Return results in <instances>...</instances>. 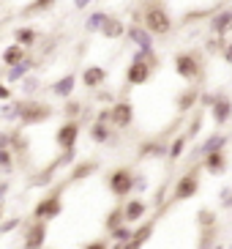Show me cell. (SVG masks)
Instances as JSON below:
<instances>
[{
	"label": "cell",
	"mask_w": 232,
	"mask_h": 249,
	"mask_svg": "<svg viewBox=\"0 0 232 249\" xmlns=\"http://www.w3.org/2000/svg\"><path fill=\"white\" fill-rule=\"evenodd\" d=\"M142 25L150 30L153 36H167L172 30V17H169V11L161 3H148L145 14H142Z\"/></svg>",
	"instance_id": "1"
},
{
	"label": "cell",
	"mask_w": 232,
	"mask_h": 249,
	"mask_svg": "<svg viewBox=\"0 0 232 249\" xmlns=\"http://www.w3.org/2000/svg\"><path fill=\"white\" fill-rule=\"evenodd\" d=\"M17 110H19L17 121H19L22 126H36V124H44L47 118H52L50 104L33 102V99H19V102H17Z\"/></svg>",
	"instance_id": "2"
},
{
	"label": "cell",
	"mask_w": 232,
	"mask_h": 249,
	"mask_svg": "<svg viewBox=\"0 0 232 249\" xmlns=\"http://www.w3.org/2000/svg\"><path fill=\"white\" fill-rule=\"evenodd\" d=\"M172 66H175V74L183 77V80H202V74H205L202 60L197 58V52H178Z\"/></svg>",
	"instance_id": "3"
},
{
	"label": "cell",
	"mask_w": 232,
	"mask_h": 249,
	"mask_svg": "<svg viewBox=\"0 0 232 249\" xmlns=\"http://www.w3.org/2000/svg\"><path fill=\"white\" fill-rule=\"evenodd\" d=\"M99 121H109L115 129H129L131 121H134V104H131V102H117V104H112L109 110H101Z\"/></svg>",
	"instance_id": "4"
},
{
	"label": "cell",
	"mask_w": 232,
	"mask_h": 249,
	"mask_svg": "<svg viewBox=\"0 0 232 249\" xmlns=\"http://www.w3.org/2000/svg\"><path fill=\"white\" fill-rule=\"evenodd\" d=\"M107 183H109V192H112L115 197H126V195H131V192H134L137 178H134V173H131L129 167H117V170H112V173H109Z\"/></svg>",
	"instance_id": "5"
},
{
	"label": "cell",
	"mask_w": 232,
	"mask_h": 249,
	"mask_svg": "<svg viewBox=\"0 0 232 249\" xmlns=\"http://www.w3.org/2000/svg\"><path fill=\"white\" fill-rule=\"evenodd\" d=\"M197 192H199V170H189L183 178H178V183H175L172 189V203H183V200L194 197Z\"/></svg>",
	"instance_id": "6"
},
{
	"label": "cell",
	"mask_w": 232,
	"mask_h": 249,
	"mask_svg": "<svg viewBox=\"0 0 232 249\" xmlns=\"http://www.w3.org/2000/svg\"><path fill=\"white\" fill-rule=\"evenodd\" d=\"M153 69H156V66H153L150 60L142 58V52H139V55H134L131 66L126 69V82H129V85H145V82L150 80Z\"/></svg>",
	"instance_id": "7"
},
{
	"label": "cell",
	"mask_w": 232,
	"mask_h": 249,
	"mask_svg": "<svg viewBox=\"0 0 232 249\" xmlns=\"http://www.w3.org/2000/svg\"><path fill=\"white\" fill-rule=\"evenodd\" d=\"M60 213H63V200H60V192L47 195V197L38 200L36 208H33V216H36V219H44V222L55 219V216H60Z\"/></svg>",
	"instance_id": "8"
},
{
	"label": "cell",
	"mask_w": 232,
	"mask_h": 249,
	"mask_svg": "<svg viewBox=\"0 0 232 249\" xmlns=\"http://www.w3.org/2000/svg\"><path fill=\"white\" fill-rule=\"evenodd\" d=\"M44 241H47V222L36 219L22 238V249H44Z\"/></svg>",
	"instance_id": "9"
},
{
	"label": "cell",
	"mask_w": 232,
	"mask_h": 249,
	"mask_svg": "<svg viewBox=\"0 0 232 249\" xmlns=\"http://www.w3.org/2000/svg\"><path fill=\"white\" fill-rule=\"evenodd\" d=\"M77 137H80V124L77 121H66L58 132H55V142L63 151L66 148H77Z\"/></svg>",
	"instance_id": "10"
},
{
	"label": "cell",
	"mask_w": 232,
	"mask_h": 249,
	"mask_svg": "<svg viewBox=\"0 0 232 249\" xmlns=\"http://www.w3.org/2000/svg\"><path fill=\"white\" fill-rule=\"evenodd\" d=\"M211 118L216 126H224L227 121L232 118V99H227V96H216L211 104Z\"/></svg>",
	"instance_id": "11"
},
{
	"label": "cell",
	"mask_w": 232,
	"mask_h": 249,
	"mask_svg": "<svg viewBox=\"0 0 232 249\" xmlns=\"http://www.w3.org/2000/svg\"><path fill=\"white\" fill-rule=\"evenodd\" d=\"M139 156L142 159H161V156H169V145H164L161 140H145L142 145H139Z\"/></svg>",
	"instance_id": "12"
},
{
	"label": "cell",
	"mask_w": 232,
	"mask_h": 249,
	"mask_svg": "<svg viewBox=\"0 0 232 249\" xmlns=\"http://www.w3.org/2000/svg\"><path fill=\"white\" fill-rule=\"evenodd\" d=\"M104 82H107V69L87 66L85 71H82V85H85V88H101Z\"/></svg>",
	"instance_id": "13"
},
{
	"label": "cell",
	"mask_w": 232,
	"mask_h": 249,
	"mask_svg": "<svg viewBox=\"0 0 232 249\" xmlns=\"http://www.w3.org/2000/svg\"><path fill=\"white\" fill-rule=\"evenodd\" d=\"M145 211H148V205H145V200H139V197H131L129 203L123 205V213H126V222H129V225L139 222L145 216Z\"/></svg>",
	"instance_id": "14"
},
{
	"label": "cell",
	"mask_w": 232,
	"mask_h": 249,
	"mask_svg": "<svg viewBox=\"0 0 232 249\" xmlns=\"http://www.w3.org/2000/svg\"><path fill=\"white\" fill-rule=\"evenodd\" d=\"M28 58V47H22V44H8L6 50H3V66H17V63H22V60Z\"/></svg>",
	"instance_id": "15"
},
{
	"label": "cell",
	"mask_w": 232,
	"mask_h": 249,
	"mask_svg": "<svg viewBox=\"0 0 232 249\" xmlns=\"http://www.w3.org/2000/svg\"><path fill=\"white\" fill-rule=\"evenodd\" d=\"M205 170L211 173V176H221L227 170V156L224 151H213V154L205 156Z\"/></svg>",
	"instance_id": "16"
},
{
	"label": "cell",
	"mask_w": 232,
	"mask_h": 249,
	"mask_svg": "<svg viewBox=\"0 0 232 249\" xmlns=\"http://www.w3.org/2000/svg\"><path fill=\"white\" fill-rule=\"evenodd\" d=\"M224 145H227V134L216 132V134H211V137L199 145V154L208 156V154H213V151H224Z\"/></svg>",
	"instance_id": "17"
},
{
	"label": "cell",
	"mask_w": 232,
	"mask_h": 249,
	"mask_svg": "<svg viewBox=\"0 0 232 249\" xmlns=\"http://www.w3.org/2000/svg\"><path fill=\"white\" fill-rule=\"evenodd\" d=\"M230 28H232V11H218V14L211 19V30L216 33V36H224Z\"/></svg>",
	"instance_id": "18"
},
{
	"label": "cell",
	"mask_w": 232,
	"mask_h": 249,
	"mask_svg": "<svg viewBox=\"0 0 232 249\" xmlns=\"http://www.w3.org/2000/svg\"><path fill=\"white\" fill-rule=\"evenodd\" d=\"M74 85H77V77H74V74H66V77H60V80L52 85V93L60 96V99H66V96H71Z\"/></svg>",
	"instance_id": "19"
},
{
	"label": "cell",
	"mask_w": 232,
	"mask_h": 249,
	"mask_svg": "<svg viewBox=\"0 0 232 249\" xmlns=\"http://www.w3.org/2000/svg\"><path fill=\"white\" fill-rule=\"evenodd\" d=\"M30 66H33V60H22V63H17V66H8V71H6V82H19V80H25L28 77V71H30Z\"/></svg>",
	"instance_id": "20"
},
{
	"label": "cell",
	"mask_w": 232,
	"mask_h": 249,
	"mask_svg": "<svg viewBox=\"0 0 232 249\" xmlns=\"http://www.w3.org/2000/svg\"><path fill=\"white\" fill-rule=\"evenodd\" d=\"M197 102H199V90H197V88L183 90V93L178 96V112H189Z\"/></svg>",
	"instance_id": "21"
},
{
	"label": "cell",
	"mask_w": 232,
	"mask_h": 249,
	"mask_svg": "<svg viewBox=\"0 0 232 249\" xmlns=\"http://www.w3.org/2000/svg\"><path fill=\"white\" fill-rule=\"evenodd\" d=\"M126 30H129V28H126V25L120 22V19H117V17H109L107 22H104L101 33H104L107 38H120V36L126 33Z\"/></svg>",
	"instance_id": "22"
},
{
	"label": "cell",
	"mask_w": 232,
	"mask_h": 249,
	"mask_svg": "<svg viewBox=\"0 0 232 249\" xmlns=\"http://www.w3.org/2000/svg\"><path fill=\"white\" fill-rule=\"evenodd\" d=\"M90 140H93V142H109V140H112V132H109L107 121H96V124L90 126Z\"/></svg>",
	"instance_id": "23"
},
{
	"label": "cell",
	"mask_w": 232,
	"mask_h": 249,
	"mask_svg": "<svg viewBox=\"0 0 232 249\" xmlns=\"http://www.w3.org/2000/svg\"><path fill=\"white\" fill-rule=\"evenodd\" d=\"M107 19H109L107 11H93V14L87 17L85 30H87V33H101V28H104V22H107Z\"/></svg>",
	"instance_id": "24"
},
{
	"label": "cell",
	"mask_w": 232,
	"mask_h": 249,
	"mask_svg": "<svg viewBox=\"0 0 232 249\" xmlns=\"http://www.w3.org/2000/svg\"><path fill=\"white\" fill-rule=\"evenodd\" d=\"M36 38H38V33L33 28H17L14 30V41H17V44H22V47H28V50L36 44Z\"/></svg>",
	"instance_id": "25"
},
{
	"label": "cell",
	"mask_w": 232,
	"mask_h": 249,
	"mask_svg": "<svg viewBox=\"0 0 232 249\" xmlns=\"http://www.w3.org/2000/svg\"><path fill=\"white\" fill-rule=\"evenodd\" d=\"M96 167H99V164H96L93 159H90V161H80V164H77V167L71 170V176H68V178H71V181L87 178V176H93V173H96Z\"/></svg>",
	"instance_id": "26"
},
{
	"label": "cell",
	"mask_w": 232,
	"mask_h": 249,
	"mask_svg": "<svg viewBox=\"0 0 232 249\" xmlns=\"http://www.w3.org/2000/svg\"><path fill=\"white\" fill-rule=\"evenodd\" d=\"M8 148L17 151V154H28L30 142H28V137H22L19 132H14V134H8Z\"/></svg>",
	"instance_id": "27"
},
{
	"label": "cell",
	"mask_w": 232,
	"mask_h": 249,
	"mask_svg": "<svg viewBox=\"0 0 232 249\" xmlns=\"http://www.w3.org/2000/svg\"><path fill=\"white\" fill-rule=\"evenodd\" d=\"M186 140H189V134H181V137H175L172 142H169V156L167 159H181L183 156V151H186Z\"/></svg>",
	"instance_id": "28"
},
{
	"label": "cell",
	"mask_w": 232,
	"mask_h": 249,
	"mask_svg": "<svg viewBox=\"0 0 232 249\" xmlns=\"http://www.w3.org/2000/svg\"><path fill=\"white\" fill-rule=\"evenodd\" d=\"M107 230L112 233L115 227H120V225H126V213H123V208H115V211H109V216H107Z\"/></svg>",
	"instance_id": "29"
},
{
	"label": "cell",
	"mask_w": 232,
	"mask_h": 249,
	"mask_svg": "<svg viewBox=\"0 0 232 249\" xmlns=\"http://www.w3.org/2000/svg\"><path fill=\"white\" fill-rule=\"evenodd\" d=\"M153 230H156V222H145V225H139L137 230H134V241H137V244H145L148 238L153 235Z\"/></svg>",
	"instance_id": "30"
},
{
	"label": "cell",
	"mask_w": 232,
	"mask_h": 249,
	"mask_svg": "<svg viewBox=\"0 0 232 249\" xmlns=\"http://www.w3.org/2000/svg\"><path fill=\"white\" fill-rule=\"evenodd\" d=\"M109 235H112L115 241H134V230L129 227V222H126V225H120V227H115Z\"/></svg>",
	"instance_id": "31"
},
{
	"label": "cell",
	"mask_w": 232,
	"mask_h": 249,
	"mask_svg": "<svg viewBox=\"0 0 232 249\" xmlns=\"http://www.w3.org/2000/svg\"><path fill=\"white\" fill-rule=\"evenodd\" d=\"M197 225H202V227H213V225H216V216H213V211L202 208V211L197 213Z\"/></svg>",
	"instance_id": "32"
},
{
	"label": "cell",
	"mask_w": 232,
	"mask_h": 249,
	"mask_svg": "<svg viewBox=\"0 0 232 249\" xmlns=\"http://www.w3.org/2000/svg\"><path fill=\"white\" fill-rule=\"evenodd\" d=\"M0 167H3V173H11V148H0Z\"/></svg>",
	"instance_id": "33"
},
{
	"label": "cell",
	"mask_w": 232,
	"mask_h": 249,
	"mask_svg": "<svg viewBox=\"0 0 232 249\" xmlns=\"http://www.w3.org/2000/svg\"><path fill=\"white\" fill-rule=\"evenodd\" d=\"M38 90V80L36 77H25V80H22V93H36Z\"/></svg>",
	"instance_id": "34"
},
{
	"label": "cell",
	"mask_w": 232,
	"mask_h": 249,
	"mask_svg": "<svg viewBox=\"0 0 232 249\" xmlns=\"http://www.w3.org/2000/svg\"><path fill=\"white\" fill-rule=\"evenodd\" d=\"M52 3H55V0H33V3L28 6V14H33V11H47Z\"/></svg>",
	"instance_id": "35"
},
{
	"label": "cell",
	"mask_w": 232,
	"mask_h": 249,
	"mask_svg": "<svg viewBox=\"0 0 232 249\" xmlns=\"http://www.w3.org/2000/svg\"><path fill=\"white\" fill-rule=\"evenodd\" d=\"M199 129H202V112H197L194 115V121H191V126H189V137H197Z\"/></svg>",
	"instance_id": "36"
},
{
	"label": "cell",
	"mask_w": 232,
	"mask_h": 249,
	"mask_svg": "<svg viewBox=\"0 0 232 249\" xmlns=\"http://www.w3.org/2000/svg\"><path fill=\"white\" fill-rule=\"evenodd\" d=\"M19 225V219H8V222H3V227H0V233L6 235V233H11V230H14V227Z\"/></svg>",
	"instance_id": "37"
},
{
	"label": "cell",
	"mask_w": 232,
	"mask_h": 249,
	"mask_svg": "<svg viewBox=\"0 0 232 249\" xmlns=\"http://www.w3.org/2000/svg\"><path fill=\"white\" fill-rule=\"evenodd\" d=\"M80 110H82L80 102H68V104H66V112H68V115H77Z\"/></svg>",
	"instance_id": "38"
},
{
	"label": "cell",
	"mask_w": 232,
	"mask_h": 249,
	"mask_svg": "<svg viewBox=\"0 0 232 249\" xmlns=\"http://www.w3.org/2000/svg\"><path fill=\"white\" fill-rule=\"evenodd\" d=\"M0 99H3V102L11 99V88H8V85H0Z\"/></svg>",
	"instance_id": "39"
},
{
	"label": "cell",
	"mask_w": 232,
	"mask_h": 249,
	"mask_svg": "<svg viewBox=\"0 0 232 249\" xmlns=\"http://www.w3.org/2000/svg\"><path fill=\"white\" fill-rule=\"evenodd\" d=\"M82 249H107V244L104 241H90L87 247H82Z\"/></svg>",
	"instance_id": "40"
},
{
	"label": "cell",
	"mask_w": 232,
	"mask_h": 249,
	"mask_svg": "<svg viewBox=\"0 0 232 249\" xmlns=\"http://www.w3.org/2000/svg\"><path fill=\"white\" fill-rule=\"evenodd\" d=\"M221 52H224V60H227V63H232V44H227Z\"/></svg>",
	"instance_id": "41"
},
{
	"label": "cell",
	"mask_w": 232,
	"mask_h": 249,
	"mask_svg": "<svg viewBox=\"0 0 232 249\" xmlns=\"http://www.w3.org/2000/svg\"><path fill=\"white\" fill-rule=\"evenodd\" d=\"M90 3H93V0H74V6H77V8H87Z\"/></svg>",
	"instance_id": "42"
},
{
	"label": "cell",
	"mask_w": 232,
	"mask_h": 249,
	"mask_svg": "<svg viewBox=\"0 0 232 249\" xmlns=\"http://www.w3.org/2000/svg\"><path fill=\"white\" fill-rule=\"evenodd\" d=\"M129 244L131 241H115V247H112V249H129Z\"/></svg>",
	"instance_id": "43"
},
{
	"label": "cell",
	"mask_w": 232,
	"mask_h": 249,
	"mask_svg": "<svg viewBox=\"0 0 232 249\" xmlns=\"http://www.w3.org/2000/svg\"><path fill=\"white\" fill-rule=\"evenodd\" d=\"M129 249H142V244H137V241H131V244H129Z\"/></svg>",
	"instance_id": "44"
},
{
	"label": "cell",
	"mask_w": 232,
	"mask_h": 249,
	"mask_svg": "<svg viewBox=\"0 0 232 249\" xmlns=\"http://www.w3.org/2000/svg\"><path fill=\"white\" fill-rule=\"evenodd\" d=\"M213 249H224V247H221V244H216V247H213Z\"/></svg>",
	"instance_id": "45"
},
{
	"label": "cell",
	"mask_w": 232,
	"mask_h": 249,
	"mask_svg": "<svg viewBox=\"0 0 232 249\" xmlns=\"http://www.w3.org/2000/svg\"><path fill=\"white\" fill-rule=\"evenodd\" d=\"M230 249H232V247H230Z\"/></svg>",
	"instance_id": "46"
}]
</instances>
